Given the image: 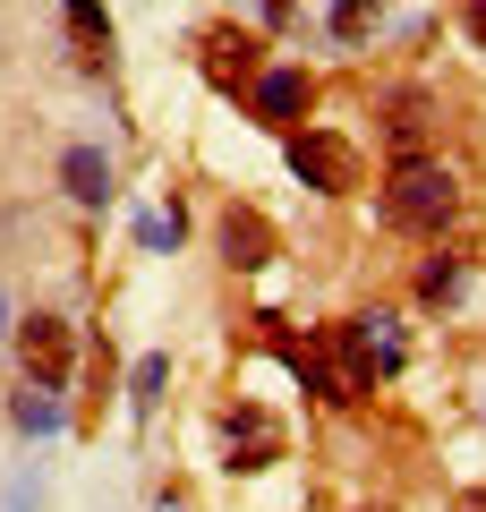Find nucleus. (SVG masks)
I'll return each instance as SVG.
<instances>
[{
    "label": "nucleus",
    "mask_w": 486,
    "mask_h": 512,
    "mask_svg": "<svg viewBox=\"0 0 486 512\" xmlns=\"http://www.w3.org/2000/svg\"><path fill=\"white\" fill-rule=\"evenodd\" d=\"M452 205H461V180H452L435 154L393 163V188H384V222H393V231H444Z\"/></svg>",
    "instance_id": "f257e3e1"
},
{
    "label": "nucleus",
    "mask_w": 486,
    "mask_h": 512,
    "mask_svg": "<svg viewBox=\"0 0 486 512\" xmlns=\"http://www.w3.org/2000/svg\"><path fill=\"white\" fill-rule=\"evenodd\" d=\"M290 171H299L307 188H324V197H350V188H359V146L324 137V128H290Z\"/></svg>",
    "instance_id": "f03ea898"
},
{
    "label": "nucleus",
    "mask_w": 486,
    "mask_h": 512,
    "mask_svg": "<svg viewBox=\"0 0 486 512\" xmlns=\"http://www.w3.org/2000/svg\"><path fill=\"white\" fill-rule=\"evenodd\" d=\"M197 52H205V77H214L222 94H248L256 77H265V43H256L248 26H205Z\"/></svg>",
    "instance_id": "7ed1b4c3"
},
{
    "label": "nucleus",
    "mask_w": 486,
    "mask_h": 512,
    "mask_svg": "<svg viewBox=\"0 0 486 512\" xmlns=\"http://www.w3.org/2000/svg\"><path fill=\"white\" fill-rule=\"evenodd\" d=\"M222 453H231V470H273L282 461V419L256 410V402L222 410Z\"/></svg>",
    "instance_id": "20e7f679"
},
{
    "label": "nucleus",
    "mask_w": 486,
    "mask_h": 512,
    "mask_svg": "<svg viewBox=\"0 0 486 512\" xmlns=\"http://www.w3.org/2000/svg\"><path fill=\"white\" fill-rule=\"evenodd\" d=\"M248 103H256V120L299 128V120H307V103H316V77H307V69H265V77L248 86Z\"/></svg>",
    "instance_id": "39448f33"
},
{
    "label": "nucleus",
    "mask_w": 486,
    "mask_h": 512,
    "mask_svg": "<svg viewBox=\"0 0 486 512\" xmlns=\"http://www.w3.org/2000/svg\"><path fill=\"white\" fill-rule=\"evenodd\" d=\"M273 248H282V239H273V222L256 214V205H231V214H222V265H231V274L273 265Z\"/></svg>",
    "instance_id": "423d86ee"
},
{
    "label": "nucleus",
    "mask_w": 486,
    "mask_h": 512,
    "mask_svg": "<svg viewBox=\"0 0 486 512\" xmlns=\"http://www.w3.org/2000/svg\"><path fill=\"white\" fill-rule=\"evenodd\" d=\"M18 359H26V376L60 384V376H69V359H77V342H69L60 316H26V325H18Z\"/></svg>",
    "instance_id": "0eeeda50"
},
{
    "label": "nucleus",
    "mask_w": 486,
    "mask_h": 512,
    "mask_svg": "<svg viewBox=\"0 0 486 512\" xmlns=\"http://www.w3.org/2000/svg\"><path fill=\"white\" fill-rule=\"evenodd\" d=\"M60 188H69L77 205H103L111 197V163L94 146H69V154H60Z\"/></svg>",
    "instance_id": "6e6552de"
},
{
    "label": "nucleus",
    "mask_w": 486,
    "mask_h": 512,
    "mask_svg": "<svg viewBox=\"0 0 486 512\" xmlns=\"http://www.w3.org/2000/svg\"><path fill=\"white\" fill-rule=\"evenodd\" d=\"M9 419H18V436H52V427H60V384L26 376V384H18V402H9Z\"/></svg>",
    "instance_id": "1a4fd4ad"
},
{
    "label": "nucleus",
    "mask_w": 486,
    "mask_h": 512,
    "mask_svg": "<svg viewBox=\"0 0 486 512\" xmlns=\"http://www.w3.org/2000/svg\"><path fill=\"white\" fill-rule=\"evenodd\" d=\"M69 9V26H77V60L86 69H103L111 60V18H103V0H60Z\"/></svg>",
    "instance_id": "9d476101"
},
{
    "label": "nucleus",
    "mask_w": 486,
    "mask_h": 512,
    "mask_svg": "<svg viewBox=\"0 0 486 512\" xmlns=\"http://www.w3.org/2000/svg\"><path fill=\"white\" fill-rule=\"evenodd\" d=\"M393 146H401V163L427 146V103H393Z\"/></svg>",
    "instance_id": "9b49d317"
},
{
    "label": "nucleus",
    "mask_w": 486,
    "mask_h": 512,
    "mask_svg": "<svg viewBox=\"0 0 486 512\" xmlns=\"http://www.w3.org/2000/svg\"><path fill=\"white\" fill-rule=\"evenodd\" d=\"M376 9H384V0H333V35H342V43H359L367 26H376Z\"/></svg>",
    "instance_id": "f8f14e48"
},
{
    "label": "nucleus",
    "mask_w": 486,
    "mask_h": 512,
    "mask_svg": "<svg viewBox=\"0 0 486 512\" xmlns=\"http://www.w3.org/2000/svg\"><path fill=\"white\" fill-rule=\"evenodd\" d=\"M162 384H171V359H145V367H137V384H128V402L154 410V402H162Z\"/></svg>",
    "instance_id": "ddd939ff"
},
{
    "label": "nucleus",
    "mask_w": 486,
    "mask_h": 512,
    "mask_svg": "<svg viewBox=\"0 0 486 512\" xmlns=\"http://www.w3.org/2000/svg\"><path fill=\"white\" fill-rule=\"evenodd\" d=\"M452 282H461V265H452V256H435L427 274H418V291H427V299H444V291H452Z\"/></svg>",
    "instance_id": "4468645a"
},
{
    "label": "nucleus",
    "mask_w": 486,
    "mask_h": 512,
    "mask_svg": "<svg viewBox=\"0 0 486 512\" xmlns=\"http://www.w3.org/2000/svg\"><path fill=\"white\" fill-rule=\"evenodd\" d=\"M137 239H145V248H180V214H171V222H162V214L137 222Z\"/></svg>",
    "instance_id": "2eb2a0df"
},
{
    "label": "nucleus",
    "mask_w": 486,
    "mask_h": 512,
    "mask_svg": "<svg viewBox=\"0 0 486 512\" xmlns=\"http://www.w3.org/2000/svg\"><path fill=\"white\" fill-rule=\"evenodd\" d=\"M469 35H478V43H486V0H469Z\"/></svg>",
    "instance_id": "dca6fc26"
},
{
    "label": "nucleus",
    "mask_w": 486,
    "mask_h": 512,
    "mask_svg": "<svg viewBox=\"0 0 486 512\" xmlns=\"http://www.w3.org/2000/svg\"><path fill=\"white\" fill-rule=\"evenodd\" d=\"M461 512H486V495H461Z\"/></svg>",
    "instance_id": "f3484780"
},
{
    "label": "nucleus",
    "mask_w": 486,
    "mask_h": 512,
    "mask_svg": "<svg viewBox=\"0 0 486 512\" xmlns=\"http://www.w3.org/2000/svg\"><path fill=\"white\" fill-rule=\"evenodd\" d=\"M0 333H9V308H0Z\"/></svg>",
    "instance_id": "a211bd4d"
}]
</instances>
